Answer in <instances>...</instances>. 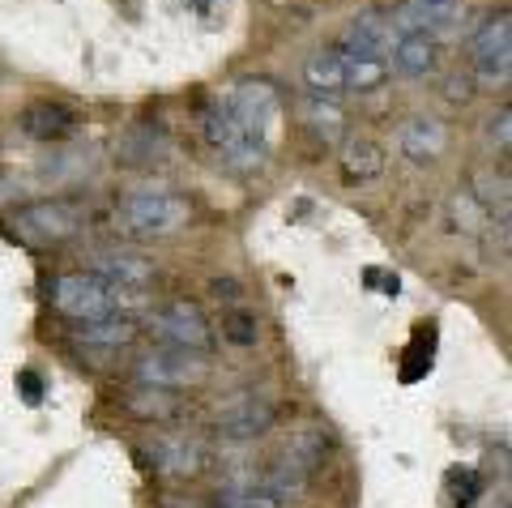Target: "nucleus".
I'll return each mask as SVG.
<instances>
[{"instance_id":"nucleus-22","label":"nucleus","mask_w":512,"mask_h":508,"mask_svg":"<svg viewBox=\"0 0 512 508\" xmlns=\"http://www.w3.org/2000/svg\"><path fill=\"white\" fill-rule=\"evenodd\" d=\"M342 73H346V90H380L384 77H389V65L384 60H372V56H355V52H342Z\"/></svg>"},{"instance_id":"nucleus-25","label":"nucleus","mask_w":512,"mask_h":508,"mask_svg":"<svg viewBox=\"0 0 512 508\" xmlns=\"http://www.w3.org/2000/svg\"><path fill=\"white\" fill-rule=\"evenodd\" d=\"M222 338L235 342V346H256V338H261V325H256L252 312H227V316H222Z\"/></svg>"},{"instance_id":"nucleus-2","label":"nucleus","mask_w":512,"mask_h":508,"mask_svg":"<svg viewBox=\"0 0 512 508\" xmlns=\"http://www.w3.org/2000/svg\"><path fill=\"white\" fill-rule=\"evenodd\" d=\"M52 308L69 321H94V316H111V312H124V299L133 291L124 287H111L99 274H60L52 278Z\"/></svg>"},{"instance_id":"nucleus-29","label":"nucleus","mask_w":512,"mask_h":508,"mask_svg":"<svg viewBox=\"0 0 512 508\" xmlns=\"http://www.w3.org/2000/svg\"><path fill=\"white\" fill-rule=\"evenodd\" d=\"M163 508H201V504L192 500V496H167V500H163Z\"/></svg>"},{"instance_id":"nucleus-17","label":"nucleus","mask_w":512,"mask_h":508,"mask_svg":"<svg viewBox=\"0 0 512 508\" xmlns=\"http://www.w3.org/2000/svg\"><path fill=\"white\" fill-rule=\"evenodd\" d=\"M303 82L320 99H338L346 90V73H342V52H312L303 65Z\"/></svg>"},{"instance_id":"nucleus-31","label":"nucleus","mask_w":512,"mask_h":508,"mask_svg":"<svg viewBox=\"0 0 512 508\" xmlns=\"http://www.w3.org/2000/svg\"><path fill=\"white\" fill-rule=\"evenodd\" d=\"M192 9H201V13H205V9H210V0H192Z\"/></svg>"},{"instance_id":"nucleus-27","label":"nucleus","mask_w":512,"mask_h":508,"mask_svg":"<svg viewBox=\"0 0 512 508\" xmlns=\"http://www.w3.org/2000/svg\"><path fill=\"white\" fill-rule=\"evenodd\" d=\"M18 389H22V398H26L30 406H39V402H43V380H39L35 372H30V368H22V372H18Z\"/></svg>"},{"instance_id":"nucleus-26","label":"nucleus","mask_w":512,"mask_h":508,"mask_svg":"<svg viewBox=\"0 0 512 508\" xmlns=\"http://www.w3.org/2000/svg\"><path fill=\"white\" fill-rule=\"evenodd\" d=\"M448 487H453V504L457 508H470L478 500V491H483V479H478L474 470H457L453 479H448Z\"/></svg>"},{"instance_id":"nucleus-13","label":"nucleus","mask_w":512,"mask_h":508,"mask_svg":"<svg viewBox=\"0 0 512 508\" xmlns=\"http://www.w3.org/2000/svg\"><path fill=\"white\" fill-rule=\"evenodd\" d=\"M124 410L141 423H175L184 415V398L175 389H158V385H137L133 393L124 398Z\"/></svg>"},{"instance_id":"nucleus-11","label":"nucleus","mask_w":512,"mask_h":508,"mask_svg":"<svg viewBox=\"0 0 512 508\" xmlns=\"http://www.w3.org/2000/svg\"><path fill=\"white\" fill-rule=\"evenodd\" d=\"M393 43H397V30L389 26V18H380V13H359V18H350L346 35H342V52L384 60L393 52Z\"/></svg>"},{"instance_id":"nucleus-19","label":"nucleus","mask_w":512,"mask_h":508,"mask_svg":"<svg viewBox=\"0 0 512 508\" xmlns=\"http://www.w3.org/2000/svg\"><path fill=\"white\" fill-rule=\"evenodd\" d=\"M448 18H453L448 5H414V0H410L406 9L393 13L389 26L397 30V39H402V35H431V39H436V30H444Z\"/></svg>"},{"instance_id":"nucleus-23","label":"nucleus","mask_w":512,"mask_h":508,"mask_svg":"<svg viewBox=\"0 0 512 508\" xmlns=\"http://www.w3.org/2000/svg\"><path fill=\"white\" fill-rule=\"evenodd\" d=\"M384 167V154L376 141H350L346 154H342V171L350 180H367V176H376V171Z\"/></svg>"},{"instance_id":"nucleus-7","label":"nucleus","mask_w":512,"mask_h":508,"mask_svg":"<svg viewBox=\"0 0 512 508\" xmlns=\"http://www.w3.org/2000/svg\"><path fill=\"white\" fill-rule=\"evenodd\" d=\"M274 419H278L274 402L256 398V393H239V398H231L227 406H218V415H214V432H218L222 440L244 444V440L265 436L269 427H274Z\"/></svg>"},{"instance_id":"nucleus-14","label":"nucleus","mask_w":512,"mask_h":508,"mask_svg":"<svg viewBox=\"0 0 512 508\" xmlns=\"http://www.w3.org/2000/svg\"><path fill=\"white\" fill-rule=\"evenodd\" d=\"M397 146H402V154L410 158V163H431V158H440L444 146H448V129L440 120L431 116H414L402 124V133H397Z\"/></svg>"},{"instance_id":"nucleus-20","label":"nucleus","mask_w":512,"mask_h":508,"mask_svg":"<svg viewBox=\"0 0 512 508\" xmlns=\"http://www.w3.org/2000/svg\"><path fill=\"white\" fill-rule=\"evenodd\" d=\"M286 462H295L299 470H308L316 474L320 466H325V457H329V440L316 432V427H303V432H295L291 440H286Z\"/></svg>"},{"instance_id":"nucleus-10","label":"nucleus","mask_w":512,"mask_h":508,"mask_svg":"<svg viewBox=\"0 0 512 508\" xmlns=\"http://www.w3.org/2000/svg\"><path fill=\"white\" fill-rule=\"evenodd\" d=\"M90 274H99L103 282L111 287H124V291H141L154 282V265L141 257V252H128V248H111V252H99L94 257V269Z\"/></svg>"},{"instance_id":"nucleus-30","label":"nucleus","mask_w":512,"mask_h":508,"mask_svg":"<svg viewBox=\"0 0 512 508\" xmlns=\"http://www.w3.org/2000/svg\"><path fill=\"white\" fill-rule=\"evenodd\" d=\"M414 5H453V0H414Z\"/></svg>"},{"instance_id":"nucleus-16","label":"nucleus","mask_w":512,"mask_h":508,"mask_svg":"<svg viewBox=\"0 0 512 508\" xmlns=\"http://www.w3.org/2000/svg\"><path fill=\"white\" fill-rule=\"evenodd\" d=\"M256 487H265L269 496H278V500H299V496H308L312 474L299 470L295 462H286V457H278V462H269L256 474Z\"/></svg>"},{"instance_id":"nucleus-28","label":"nucleus","mask_w":512,"mask_h":508,"mask_svg":"<svg viewBox=\"0 0 512 508\" xmlns=\"http://www.w3.org/2000/svg\"><path fill=\"white\" fill-rule=\"evenodd\" d=\"M508 107L500 111V116H491V124H487V137L495 141V146H500V150H508Z\"/></svg>"},{"instance_id":"nucleus-3","label":"nucleus","mask_w":512,"mask_h":508,"mask_svg":"<svg viewBox=\"0 0 512 508\" xmlns=\"http://www.w3.org/2000/svg\"><path fill=\"white\" fill-rule=\"evenodd\" d=\"M150 329L158 342L175 346V351H192V355H210L214 351V325L205 321V312L192 299H171L150 316Z\"/></svg>"},{"instance_id":"nucleus-18","label":"nucleus","mask_w":512,"mask_h":508,"mask_svg":"<svg viewBox=\"0 0 512 508\" xmlns=\"http://www.w3.org/2000/svg\"><path fill=\"white\" fill-rule=\"evenodd\" d=\"M393 69L402 77H427L436 69V39L431 35H402L393 43Z\"/></svg>"},{"instance_id":"nucleus-21","label":"nucleus","mask_w":512,"mask_h":508,"mask_svg":"<svg viewBox=\"0 0 512 508\" xmlns=\"http://www.w3.org/2000/svg\"><path fill=\"white\" fill-rule=\"evenodd\" d=\"M303 120H308V129H312L316 137H325L329 146L346 133V111L333 103V99H320V94H312V99L303 103Z\"/></svg>"},{"instance_id":"nucleus-5","label":"nucleus","mask_w":512,"mask_h":508,"mask_svg":"<svg viewBox=\"0 0 512 508\" xmlns=\"http://www.w3.org/2000/svg\"><path fill=\"white\" fill-rule=\"evenodd\" d=\"M222 107L235 116V124L244 129L252 141H261V146H269V129H274L278 111H282V99L278 90L269 82H239L227 99H222Z\"/></svg>"},{"instance_id":"nucleus-15","label":"nucleus","mask_w":512,"mask_h":508,"mask_svg":"<svg viewBox=\"0 0 512 508\" xmlns=\"http://www.w3.org/2000/svg\"><path fill=\"white\" fill-rule=\"evenodd\" d=\"M22 129L35 141H64L77 133V111L64 103H30L22 111Z\"/></svg>"},{"instance_id":"nucleus-24","label":"nucleus","mask_w":512,"mask_h":508,"mask_svg":"<svg viewBox=\"0 0 512 508\" xmlns=\"http://www.w3.org/2000/svg\"><path fill=\"white\" fill-rule=\"evenodd\" d=\"M218 508H282V500L265 487H222Z\"/></svg>"},{"instance_id":"nucleus-9","label":"nucleus","mask_w":512,"mask_h":508,"mask_svg":"<svg viewBox=\"0 0 512 508\" xmlns=\"http://www.w3.org/2000/svg\"><path fill=\"white\" fill-rule=\"evenodd\" d=\"M146 453H150V466L158 474H167V479H192V474L205 470V449L188 436H154L146 444Z\"/></svg>"},{"instance_id":"nucleus-12","label":"nucleus","mask_w":512,"mask_h":508,"mask_svg":"<svg viewBox=\"0 0 512 508\" xmlns=\"http://www.w3.org/2000/svg\"><path fill=\"white\" fill-rule=\"evenodd\" d=\"M73 338L82 346H94V351H120L137 338V321L128 312H111V316H94V321H77Z\"/></svg>"},{"instance_id":"nucleus-8","label":"nucleus","mask_w":512,"mask_h":508,"mask_svg":"<svg viewBox=\"0 0 512 508\" xmlns=\"http://www.w3.org/2000/svg\"><path fill=\"white\" fill-rule=\"evenodd\" d=\"M470 56H474V69H478L483 82H508V69H512V22H508V13L491 18L483 30H478Z\"/></svg>"},{"instance_id":"nucleus-4","label":"nucleus","mask_w":512,"mask_h":508,"mask_svg":"<svg viewBox=\"0 0 512 508\" xmlns=\"http://www.w3.org/2000/svg\"><path fill=\"white\" fill-rule=\"evenodd\" d=\"M137 385H158V389H192L205 385L210 376V363L192 351H175V346H163V351H146L133 363Z\"/></svg>"},{"instance_id":"nucleus-6","label":"nucleus","mask_w":512,"mask_h":508,"mask_svg":"<svg viewBox=\"0 0 512 508\" xmlns=\"http://www.w3.org/2000/svg\"><path fill=\"white\" fill-rule=\"evenodd\" d=\"M13 227L30 244H64L82 227V210L73 201H30L22 210H13Z\"/></svg>"},{"instance_id":"nucleus-1","label":"nucleus","mask_w":512,"mask_h":508,"mask_svg":"<svg viewBox=\"0 0 512 508\" xmlns=\"http://www.w3.org/2000/svg\"><path fill=\"white\" fill-rule=\"evenodd\" d=\"M192 218V205L175 193H128L116 205V227L137 235V240H163V235H175Z\"/></svg>"}]
</instances>
